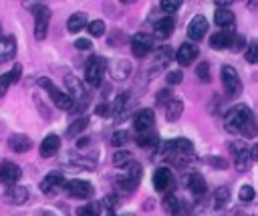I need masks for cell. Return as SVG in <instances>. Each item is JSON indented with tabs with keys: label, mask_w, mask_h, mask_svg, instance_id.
<instances>
[{
	"label": "cell",
	"mask_w": 258,
	"mask_h": 216,
	"mask_svg": "<svg viewBox=\"0 0 258 216\" xmlns=\"http://www.w3.org/2000/svg\"><path fill=\"white\" fill-rule=\"evenodd\" d=\"M173 28H175V22H173V18H171V16H165V18H161V20H157V22H155V28H153V36H155V38H161V40H165V38H169V36H171Z\"/></svg>",
	"instance_id": "obj_22"
},
{
	"label": "cell",
	"mask_w": 258,
	"mask_h": 216,
	"mask_svg": "<svg viewBox=\"0 0 258 216\" xmlns=\"http://www.w3.org/2000/svg\"><path fill=\"white\" fill-rule=\"evenodd\" d=\"M105 65H107V61L103 57H91L89 59L87 69H85V81L91 87H99L101 85V79H103V73H105Z\"/></svg>",
	"instance_id": "obj_5"
},
{
	"label": "cell",
	"mask_w": 258,
	"mask_h": 216,
	"mask_svg": "<svg viewBox=\"0 0 258 216\" xmlns=\"http://www.w3.org/2000/svg\"><path fill=\"white\" fill-rule=\"evenodd\" d=\"M232 38H234V34H232L230 30H218V32H214V34L210 36V46L216 48V50L230 48Z\"/></svg>",
	"instance_id": "obj_24"
},
{
	"label": "cell",
	"mask_w": 258,
	"mask_h": 216,
	"mask_svg": "<svg viewBox=\"0 0 258 216\" xmlns=\"http://www.w3.org/2000/svg\"><path fill=\"white\" fill-rule=\"evenodd\" d=\"M206 161H208L210 166H214L216 170H226V168H228V159H224V157H216V155H210Z\"/></svg>",
	"instance_id": "obj_43"
},
{
	"label": "cell",
	"mask_w": 258,
	"mask_h": 216,
	"mask_svg": "<svg viewBox=\"0 0 258 216\" xmlns=\"http://www.w3.org/2000/svg\"><path fill=\"white\" fill-rule=\"evenodd\" d=\"M153 121H155L153 109H141V111H137L135 117H133V127H135V131H139V133H147V131L153 127Z\"/></svg>",
	"instance_id": "obj_16"
},
{
	"label": "cell",
	"mask_w": 258,
	"mask_h": 216,
	"mask_svg": "<svg viewBox=\"0 0 258 216\" xmlns=\"http://www.w3.org/2000/svg\"><path fill=\"white\" fill-rule=\"evenodd\" d=\"M230 149L234 153V166L238 172H246L252 164V153H250V147L244 143V141H232L230 143Z\"/></svg>",
	"instance_id": "obj_7"
},
{
	"label": "cell",
	"mask_w": 258,
	"mask_h": 216,
	"mask_svg": "<svg viewBox=\"0 0 258 216\" xmlns=\"http://www.w3.org/2000/svg\"><path fill=\"white\" fill-rule=\"evenodd\" d=\"M133 67L129 61H123V59H115V61H109L105 65V73H109V77L113 81H125L129 75H131Z\"/></svg>",
	"instance_id": "obj_11"
},
{
	"label": "cell",
	"mask_w": 258,
	"mask_h": 216,
	"mask_svg": "<svg viewBox=\"0 0 258 216\" xmlns=\"http://www.w3.org/2000/svg\"><path fill=\"white\" fill-rule=\"evenodd\" d=\"M131 159H133V157H131V151H127V149H119V151L113 153V166H115V168H123V166H127Z\"/></svg>",
	"instance_id": "obj_33"
},
{
	"label": "cell",
	"mask_w": 258,
	"mask_h": 216,
	"mask_svg": "<svg viewBox=\"0 0 258 216\" xmlns=\"http://www.w3.org/2000/svg\"><path fill=\"white\" fill-rule=\"evenodd\" d=\"M187 188H189V192L194 196H204L208 192V184H206V180H204V176L200 172H191L187 176Z\"/></svg>",
	"instance_id": "obj_23"
},
{
	"label": "cell",
	"mask_w": 258,
	"mask_h": 216,
	"mask_svg": "<svg viewBox=\"0 0 258 216\" xmlns=\"http://www.w3.org/2000/svg\"><path fill=\"white\" fill-rule=\"evenodd\" d=\"M159 143V137H157V133H141L139 137H137V145L139 147H151V145H157Z\"/></svg>",
	"instance_id": "obj_34"
},
{
	"label": "cell",
	"mask_w": 258,
	"mask_h": 216,
	"mask_svg": "<svg viewBox=\"0 0 258 216\" xmlns=\"http://www.w3.org/2000/svg\"><path fill=\"white\" fill-rule=\"evenodd\" d=\"M4 200H6L8 204L20 206V204H24V202L28 200V190H26L24 186H8V190H6V194H4Z\"/></svg>",
	"instance_id": "obj_21"
},
{
	"label": "cell",
	"mask_w": 258,
	"mask_h": 216,
	"mask_svg": "<svg viewBox=\"0 0 258 216\" xmlns=\"http://www.w3.org/2000/svg\"><path fill=\"white\" fill-rule=\"evenodd\" d=\"M75 46H77L79 50H89V48H91V40H87V38H77V40H75Z\"/></svg>",
	"instance_id": "obj_51"
},
{
	"label": "cell",
	"mask_w": 258,
	"mask_h": 216,
	"mask_svg": "<svg viewBox=\"0 0 258 216\" xmlns=\"http://www.w3.org/2000/svg\"><path fill=\"white\" fill-rule=\"evenodd\" d=\"M67 87H69V97L75 101V105H81V107H85V103L89 101V91L85 89V83H81V79H77V77H73V75H69L67 77Z\"/></svg>",
	"instance_id": "obj_9"
},
{
	"label": "cell",
	"mask_w": 258,
	"mask_h": 216,
	"mask_svg": "<svg viewBox=\"0 0 258 216\" xmlns=\"http://www.w3.org/2000/svg\"><path fill=\"white\" fill-rule=\"evenodd\" d=\"M22 176L20 166H16L14 161H2L0 164V182L4 186H14Z\"/></svg>",
	"instance_id": "obj_14"
},
{
	"label": "cell",
	"mask_w": 258,
	"mask_h": 216,
	"mask_svg": "<svg viewBox=\"0 0 258 216\" xmlns=\"http://www.w3.org/2000/svg\"><path fill=\"white\" fill-rule=\"evenodd\" d=\"M222 73V85L226 89V93L230 97H236L240 91H242V83H240V77H238V71L232 67V65H224L220 69Z\"/></svg>",
	"instance_id": "obj_6"
},
{
	"label": "cell",
	"mask_w": 258,
	"mask_h": 216,
	"mask_svg": "<svg viewBox=\"0 0 258 216\" xmlns=\"http://www.w3.org/2000/svg\"><path fill=\"white\" fill-rule=\"evenodd\" d=\"M183 113V101L181 99H169L167 105H165V119L167 121H177Z\"/></svg>",
	"instance_id": "obj_27"
},
{
	"label": "cell",
	"mask_w": 258,
	"mask_h": 216,
	"mask_svg": "<svg viewBox=\"0 0 258 216\" xmlns=\"http://www.w3.org/2000/svg\"><path fill=\"white\" fill-rule=\"evenodd\" d=\"M64 190H67L69 196L79 198V200H85V198H89L93 194V186L87 180H71V182L64 184Z\"/></svg>",
	"instance_id": "obj_12"
},
{
	"label": "cell",
	"mask_w": 258,
	"mask_h": 216,
	"mask_svg": "<svg viewBox=\"0 0 258 216\" xmlns=\"http://www.w3.org/2000/svg\"><path fill=\"white\" fill-rule=\"evenodd\" d=\"M87 125H89V119H87V117L75 119V121L67 127V137H77V135H81V131H85Z\"/></svg>",
	"instance_id": "obj_31"
},
{
	"label": "cell",
	"mask_w": 258,
	"mask_h": 216,
	"mask_svg": "<svg viewBox=\"0 0 258 216\" xmlns=\"http://www.w3.org/2000/svg\"><path fill=\"white\" fill-rule=\"evenodd\" d=\"M254 196H256V192H254V188H252L250 184L242 186V188H240V192H238L240 202H252V200H254Z\"/></svg>",
	"instance_id": "obj_39"
},
{
	"label": "cell",
	"mask_w": 258,
	"mask_h": 216,
	"mask_svg": "<svg viewBox=\"0 0 258 216\" xmlns=\"http://www.w3.org/2000/svg\"><path fill=\"white\" fill-rule=\"evenodd\" d=\"M16 55V40L12 36H0V61H10Z\"/></svg>",
	"instance_id": "obj_25"
},
{
	"label": "cell",
	"mask_w": 258,
	"mask_h": 216,
	"mask_svg": "<svg viewBox=\"0 0 258 216\" xmlns=\"http://www.w3.org/2000/svg\"><path fill=\"white\" fill-rule=\"evenodd\" d=\"M181 79H183V73H181V71H169V73L165 75L167 85H179Z\"/></svg>",
	"instance_id": "obj_42"
},
{
	"label": "cell",
	"mask_w": 258,
	"mask_h": 216,
	"mask_svg": "<svg viewBox=\"0 0 258 216\" xmlns=\"http://www.w3.org/2000/svg\"><path fill=\"white\" fill-rule=\"evenodd\" d=\"M111 216H115V214H111Z\"/></svg>",
	"instance_id": "obj_54"
},
{
	"label": "cell",
	"mask_w": 258,
	"mask_h": 216,
	"mask_svg": "<svg viewBox=\"0 0 258 216\" xmlns=\"http://www.w3.org/2000/svg\"><path fill=\"white\" fill-rule=\"evenodd\" d=\"M163 208H165L171 216H185V210H183V206H181V200H179L177 196H173V194L165 196V200H163Z\"/></svg>",
	"instance_id": "obj_30"
},
{
	"label": "cell",
	"mask_w": 258,
	"mask_h": 216,
	"mask_svg": "<svg viewBox=\"0 0 258 216\" xmlns=\"http://www.w3.org/2000/svg\"><path fill=\"white\" fill-rule=\"evenodd\" d=\"M117 204H119L117 194H109V196H105V198H103V206H105V208H109V210H113Z\"/></svg>",
	"instance_id": "obj_47"
},
{
	"label": "cell",
	"mask_w": 258,
	"mask_h": 216,
	"mask_svg": "<svg viewBox=\"0 0 258 216\" xmlns=\"http://www.w3.org/2000/svg\"><path fill=\"white\" fill-rule=\"evenodd\" d=\"M99 212H101V204L99 202H87V204L79 206L75 214L77 216H99Z\"/></svg>",
	"instance_id": "obj_32"
},
{
	"label": "cell",
	"mask_w": 258,
	"mask_h": 216,
	"mask_svg": "<svg viewBox=\"0 0 258 216\" xmlns=\"http://www.w3.org/2000/svg\"><path fill=\"white\" fill-rule=\"evenodd\" d=\"M87 30L91 36H101L105 32V22L103 20H91V22H87Z\"/></svg>",
	"instance_id": "obj_38"
},
{
	"label": "cell",
	"mask_w": 258,
	"mask_h": 216,
	"mask_svg": "<svg viewBox=\"0 0 258 216\" xmlns=\"http://www.w3.org/2000/svg\"><path fill=\"white\" fill-rule=\"evenodd\" d=\"M244 46H246V38H244V36H240V34H234L230 48H232V50H242Z\"/></svg>",
	"instance_id": "obj_46"
},
{
	"label": "cell",
	"mask_w": 258,
	"mask_h": 216,
	"mask_svg": "<svg viewBox=\"0 0 258 216\" xmlns=\"http://www.w3.org/2000/svg\"><path fill=\"white\" fill-rule=\"evenodd\" d=\"M234 216H246V214H240V212H238V214H234Z\"/></svg>",
	"instance_id": "obj_53"
},
{
	"label": "cell",
	"mask_w": 258,
	"mask_h": 216,
	"mask_svg": "<svg viewBox=\"0 0 258 216\" xmlns=\"http://www.w3.org/2000/svg\"><path fill=\"white\" fill-rule=\"evenodd\" d=\"M87 14L85 12H75V14H71L69 16V20H67V30L69 32H81L85 26H87Z\"/></svg>",
	"instance_id": "obj_29"
},
{
	"label": "cell",
	"mask_w": 258,
	"mask_h": 216,
	"mask_svg": "<svg viewBox=\"0 0 258 216\" xmlns=\"http://www.w3.org/2000/svg\"><path fill=\"white\" fill-rule=\"evenodd\" d=\"M38 85H40V87H44V91L50 95L52 103H54L58 109H64V111H73V109H75V101H73L64 91H60V89H58L50 79L40 77V79H38Z\"/></svg>",
	"instance_id": "obj_4"
},
{
	"label": "cell",
	"mask_w": 258,
	"mask_h": 216,
	"mask_svg": "<svg viewBox=\"0 0 258 216\" xmlns=\"http://www.w3.org/2000/svg\"><path fill=\"white\" fill-rule=\"evenodd\" d=\"M246 61L248 63H256L258 61V44L256 42H250V46L246 50Z\"/></svg>",
	"instance_id": "obj_44"
},
{
	"label": "cell",
	"mask_w": 258,
	"mask_h": 216,
	"mask_svg": "<svg viewBox=\"0 0 258 216\" xmlns=\"http://www.w3.org/2000/svg\"><path fill=\"white\" fill-rule=\"evenodd\" d=\"M8 73H10V77H12V83H16V81L22 77V65H14Z\"/></svg>",
	"instance_id": "obj_50"
},
{
	"label": "cell",
	"mask_w": 258,
	"mask_h": 216,
	"mask_svg": "<svg viewBox=\"0 0 258 216\" xmlns=\"http://www.w3.org/2000/svg\"><path fill=\"white\" fill-rule=\"evenodd\" d=\"M179 6H181V2H179V0H161V2H159V8H161L163 12H167V14L175 12Z\"/></svg>",
	"instance_id": "obj_40"
},
{
	"label": "cell",
	"mask_w": 258,
	"mask_h": 216,
	"mask_svg": "<svg viewBox=\"0 0 258 216\" xmlns=\"http://www.w3.org/2000/svg\"><path fill=\"white\" fill-rule=\"evenodd\" d=\"M30 12L34 14V36L36 40H44L46 34H48V20H50V10L46 4H40V2H34V4H28Z\"/></svg>",
	"instance_id": "obj_3"
},
{
	"label": "cell",
	"mask_w": 258,
	"mask_h": 216,
	"mask_svg": "<svg viewBox=\"0 0 258 216\" xmlns=\"http://www.w3.org/2000/svg\"><path fill=\"white\" fill-rule=\"evenodd\" d=\"M173 186V174L169 168H157L153 172V188L157 192H165Z\"/></svg>",
	"instance_id": "obj_18"
},
{
	"label": "cell",
	"mask_w": 258,
	"mask_h": 216,
	"mask_svg": "<svg viewBox=\"0 0 258 216\" xmlns=\"http://www.w3.org/2000/svg\"><path fill=\"white\" fill-rule=\"evenodd\" d=\"M151 48H153V36L151 34H147V32L133 34V38H131V52H133V57L143 59V57H147L151 52Z\"/></svg>",
	"instance_id": "obj_10"
},
{
	"label": "cell",
	"mask_w": 258,
	"mask_h": 216,
	"mask_svg": "<svg viewBox=\"0 0 258 216\" xmlns=\"http://www.w3.org/2000/svg\"><path fill=\"white\" fill-rule=\"evenodd\" d=\"M12 85V77H10V73H4V75H0V97L6 93V89Z\"/></svg>",
	"instance_id": "obj_45"
},
{
	"label": "cell",
	"mask_w": 258,
	"mask_h": 216,
	"mask_svg": "<svg viewBox=\"0 0 258 216\" xmlns=\"http://www.w3.org/2000/svg\"><path fill=\"white\" fill-rule=\"evenodd\" d=\"M36 216H56V214H52V212H48V210H42V212H38Z\"/></svg>",
	"instance_id": "obj_52"
},
{
	"label": "cell",
	"mask_w": 258,
	"mask_h": 216,
	"mask_svg": "<svg viewBox=\"0 0 258 216\" xmlns=\"http://www.w3.org/2000/svg\"><path fill=\"white\" fill-rule=\"evenodd\" d=\"M214 22L220 28H232L234 26V12L228 10V8H218L216 14H214Z\"/></svg>",
	"instance_id": "obj_28"
},
{
	"label": "cell",
	"mask_w": 258,
	"mask_h": 216,
	"mask_svg": "<svg viewBox=\"0 0 258 216\" xmlns=\"http://www.w3.org/2000/svg\"><path fill=\"white\" fill-rule=\"evenodd\" d=\"M8 147H10L12 151H16V153H24V151H28V149L32 147V141H30V137L24 135V133H12V135L8 137Z\"/></svg>",
	"instance_id": "obj_19"
},
{
	"label": "cell",
	"mask_w": 258,
	"mask_h": 216,
	"mask_svg": "<svg viewBox=\"0 0 258 216\" xmlns=\"http://www.w3.org/2000/svg\"><path fill=\"white\" fill-rule=\"evenodd\" d=\"M228 200H230V188H228V186H220V188L214 192V202H216V206L222 208Z\"/></svg>",
	"instance_id": "obj_35"
},
{
	"label": "cell",
	"mask_w": 258,
	"mask_h": 216,
	"mask_svg": "<svg viewBox=\"0 0 258 216\" xmlns=\"http://www.w3.org/2000/svg\"><path fill=\"white\" fill-rule=\"evenodd\" d=\"M196 75H198V79L202 81V83H210V79H212V75H210V63H200L198 67H196Z\"/></svg>",
	"instance_id": "obj_37"
},
{
	"label": "cell",
	"mask_w": 258,
	"mask_h": 216,
	"mask_svg": "<svg viewBox=\"0 0 258 216\" xmlns=\"http://www.w3.org/2000/svg\"><path fill=\"white\" fill-rule=\"evenodd\" d=\"M208 32V20L202 14H196L187 24V38L189 40H202Z\"/></svg>",
	"instance_id": "obj_15"
},
{
	"label": "cell",
	"mask_w": 258,
	"mask_h": 216,
	"mask_svg": "<svg viewBox=\"0 0 258 216\" xmlns=\"http://www.w3.org/2000/svg\"><path fill=\"white\" fill-rule=\"evenodd\" d=\"M198 55H200V48H198L196 42H183V44L177 48L175 59H177V63H179L181 67H187V65L194 63V59H196Z\"/></svg>",
	"instance_id": "obj_17"
},
{
	"label": "cell",
	"mask_w": 258,
	"mask_h": 216,
	"mask_svg": "<svg viewBox=\"0 0 258 216\" xmlns=\"http://www.w3.org/2000/svg\"><path fill=\"white\" fill-rule=\"evenodd\" d=\"M127 107H129V95L127 93H121L113 99L111 103V115L113 117H125L127 113Z\"/></svg>",
	"instance_id": "obj_26"
},
{
	"label": "cell",
	"mask_w": 258,
	"mask_h": 216,
	"mask_svg": "<svg viewBox=\"0 0 258 216\" xmlns=\"http://www.w3.org/2000/svg\"><path fill=\"white\" fill-rule=\"evenodd\" d=\"M95 111H97V115H103V117H109V115H111V103H99Z\"/></svg>",
	"instance_id": "obj_49"
},
{
	"label": "cell",
	"mask_w": 258,
	"mask_h": 216,
	"mask_svg": "<svg viewBox=\"0 0 258 216\" xmlns=\"http://www.w3.org/2000/svg\"><path fill=\"white\" fill-rule=\"evenodd\" d=\"M62 188H64V176H62L60 172H50V174L44 176L42 182H40V190H42L44 194H48V196L60 192Z\"/></svg>",
	"instance_id": "obj_13"
},
{
	"label": "cell",
	"mask_w": 258,
	"mask_h": 216,
	"mask_svg": "<svg viewBox=\"0 0 258 216\" xmlns=\"http://www.w3.org/2000/svg\"><path fill=\"white\" fill-rule=\"evenodd\" d=\"M171 99V93H169V89H163L161 93H157V97H155V101H157V105H167V101Z\"/></svg>",
	"instance_id": "obj_48"
},
{
	"label": "cell",
	"mask_w": 258,
	"mask_h": 216,
	"mask_svg": "<svg viewBox=\"0 0 258 216\" xmlns=\"http://www.w3.org/2000/svg\"><path fill=\"white\" fill-rule=\"evenodd\" d=\"M71 164H75L79 168H85V170H93L97 166V159L95 157H89V155H81V157H73Z\"/></svg>",
	"instance_id": "obj_36"
},
{
	"label": "cell",
	"mask_w": 258,
	"mask_h": 216,
	"mask_svg": "<svg viewBox=\"0 0 258 216\" xmlns=\"http://www.w3.org/2000/svg\"><path fill=\"white\" fill-rule=\"evenodd\" d=\"M161 151L165 155H194V143L185 137H177L161 143Z\"/></svg>",
	"instance_id": "obj_8"
},
{
	"label": "cell",
	"mask_w": 258,
	"mask_h": 216,
	"mask_svg": "<svg viewBox=\"0 0 258 216\" xmlns=\"http://www.w3.org/2000/svg\"><path fill=\"white\" fill-rule=\"evenodd\" d=\"M224 127L234 135H242V137L256 135V121H254L252 111L246 105L232 107L224 117Z\"/></svg>",
	"instance_id": "obj_1"
},
{
	"label": "cell",
	"mask_w": 258,
	"mask_h": 216,
	"mask_svg": "<svg viewBox=\"0 0 258 216\" xmlns=\"http://www.w3.org/2000/svg\"><path fill=\"white\" fill-rule=\"evenodd\" d=\"M121 170H123V172L115 178L117 188H119L121 192H125V194L135 192V188H137V184H139V180H141V164L131 159V161H129L127 166H123Z\"/></svg>",
	"instance_id": "obj_2"
},
{
	"label": "cell",
	"mask_w": 258,
	"mask_h": 216,
	"mask_svg": "<svg viewBox=\"0 0 258 216\" xmlns=\"http://www.w3.org/2000/svg\"><path fill=\"white\" fill-rule=\"evenodd\" d=\"M58 149H60V137L56 133H48L40 143V155L42 157H52Z\"/></svg>",
	"instance_id": "obj_20"
},
{
	"label": "cell",
	"mask_w": 258,
	"mask_h": 216,
	"mask_svg": "<svg viewBox=\"0 0 258 216\" xmlns=\"http://www.w3.org/2000/svg\"><path fill=\"white\" fill-rule=\"evenodd\" d=\"M127 141H129V133H127V131H115L113 137H111V143L117 145V147H119V145H125Z\"/></svg>",
	"instance_id": "obj_41"
}]
</instances>
